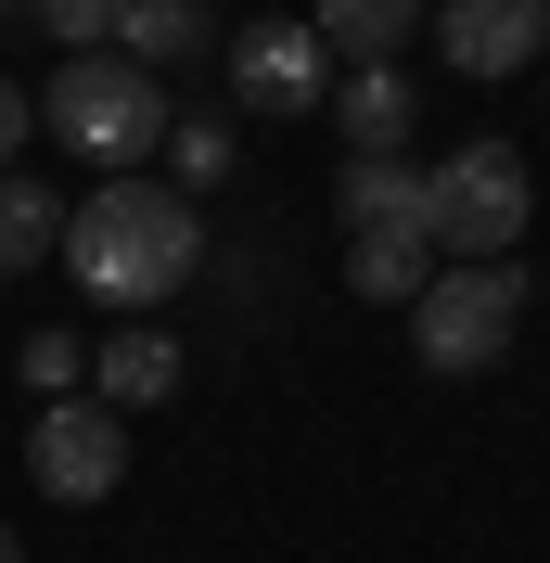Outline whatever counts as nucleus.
Segmentation results:
<instances>
[{"mask_svg":"<svg viewBox=\"0 0 550 563\" xmlns=\"http://www.w3.org/2000/svg\"><path fill=\"white\" fill-rule=\"evenodd\" d=\"M26 385L38 397H77V333H26Z\"/></svg>","mask_w":550,"mask_h":563,"instance_id":"17","label":"nucleus"},{"mask_svg":"<svg viewBox=\"0 0 550 563\" xmlns=\"http://www.w3.org/2000/svg\"><path fill=\"white\" fill-rule=\"evenodd\" d=\"M422 282H436V244H422V231H345V295H372V308H410Z\"/></svg>","mask_w":550,"mask_h":563,"instance_id":"13","label":"nucleus"},{"mask_svg":"<svg viewBox=\"0 0 550 563\" xmlns=\"http://www.w3.org/2000/svg\"><path fill=\"white\" fill-rule=\"evenodd\" d=\"M167 77L154 65H129V52H65V65H52V90H38V129L65 141L77 167H103V179H129V167H154V154H167Z\"/></svg>","mask_w":550,"mask_h":563,"instance_id":"2","label":"nucleus"},{"mask_svg":"<svg viewBox=\"0 0 550 563\" xmlns=\"http://www.w3.org/2000/svg\"><path fill=\"white\" fill-rule=\"evenodd\" d=\"M333 129H345V154H410L422 90L397 65H333Z\"/></svg>","mask_w":550,"mask_h":563,"instance_id":"8","label":"nucleus"},{"mask_svg":"<svg viewBox=\"0 0 550 563\" xmlns=\"http://www.w3.org/2000/svg\"><path fill=\"white\" fill-rule=\"evenodd\" d=\"M525 218H538V179L513 141H461L436 167V256H513Z\"/></svg>","mask_w":550,"mask_h":563,"instance_id":"4","label":"nucleus"},{"mask_svg":"<svg viewBox=\"0 0 550 563\" xmlns=\"http://www.w3.org/2000/svg\"><path fill=\"white\" fill-rule=\"evenodd\" d=\"M231 103L243 115H320L333 103V38L320 26H243L231 38Z\"/></svg>","mask_w":550,"mask_h":563,"instance_id":"6","label":"nucleus"},{"mask_svg":"<svg viewBox=\"0 0 550 563\" xmlns=\"http://www.w3.org/2000/svg\"><path fill=\"white\" fill-rule=\"evenodd\" d=\"M26 129H38V103H26V77H0V167L26 154Z\"/></svg>","mask_w":550,"mask_h":563,"instance_id":"18","label":"nucleus"},{"mask_svg":"<svg viewBox=\"0 0 550 563\" xmlns=\"http://www.w3.org/2000/svg\"><path fill=\"white\" fill-rule=\"evenodd\" d=\"M345 231H422L436 244V167H410V154H345Z\"/></svg>","mask_w":550,"mask_h":563,"instance_id":"9","label":"nucleus"},{"mask_svg":"<svg viewBox=\"0 0 550 563\" xmlns=\"http://www.w3.org/2000/svg\"><path fill=\"white\" fill-rule=\"evenodd\" d=\"M422 13H436V0H308V26L333 38V65H397Z\"/></svg>","mask_w":550,"mask_h":563,"instance_id":"11","label":"nucleus"},{"mask_svg":"<svg viewBox=\"0 0 550 563\" xmlns=\"http://www.w3.org/2000/svg\"><path fill=\"white\" fill-rule=\"evenodd\" d=\"M116 13H129V0H38V26L65 38V52H103V38H116Z\"/></svg>","mask_w":550,"mask_h":563,"instance_id":"16","label":"nucleus"},{"mask_svg":"<svg viewBox=\"0 0 550 563\" xmlns=\"http://www.w3.org/2000/svg\"><path fill=\"white\" fill-rule=\"evenodd\" d=\"M90 397H103V410H154V397H179V346L154 333V320H129V333L90 358Z\"/></svg>","mask_w":550,"mask_h":563,"instance_id":"12","label":"nucleus"},{"mask_svg":"<svg viewBox=\"0 0 550 563\" xmlns=\"http://www.w3.org/2000/svg\"><path fill=\"white\" fill-rule=\"evenodd\" d=\"M0 13H13V0H0Z\"/></svg>","mask_w":550,"mask_h":563,"instance_id":"20","label":"nucleus"},{"mask_svg":"<svg viewBox=\"0 0 550 563\" xmlns=\"http://www.w3.org/2000/svg\"><path fill=\"white\" fill-rule=\"evenodd\" d=\"M513 333H525V269L513 256H436V282L410 295V358L436 372V385L499 372Z\"/></svg>","mask_w":550,"mask_h":563,"instance_id":"3","label":"nucleus"},{"mask_svg":"<svg viewBox=\"0 0 550 563\" xmlns=\"http://www.w3.org/2000/svg\"><path fill=\"white\" fill-rule=\"evenodd\" d=\"M116 52H129V65H206L218 52V0H129V13H116Z\"/></svg>","mask_w":550,"mask_h":563,"instance_id":"10","label":"nucleus"},{"mask_svg":"<svg viewBox=\"0 0 550 563\" xmlns=\"http://www.w3.org/2000/svg\"><path fill=\"white\" fill-rule=\"evenodd\" d=\"M26 474H38V499H116L129 487V410H103V397H38V422H26Z\"/></svg>","mask_w":550,"mask_h":563,"instance_id":"5","label":"nucleus"},{"mask_svg":"<svg viewBox=\"0 0 550 563\" xmlns=\"http://www.w3.org/2000/svg\"><path fill=\"white\" fill-rule=\"evenodd\" d=\"M65 269L90 308L141 320L167 308V295H193L206 282V206L179 192V179H90V206H65Z\"/></svg>","mask_w":550,"mask_h":563,"instance_id":"1","label":"nucleus"},{"mask_svg":"<svg viewBox=\"0 0 550 563\" xmlns=\"http://www.w3.org/2000/svg\"><path fill=\"white\" fill-rule=\"evenodd\" d=\"M38 256H65V206L38 179H0V282H26Z\"/></svg>","mask_w":550,"mask_h":563,"instance_id":"14","label":"nucleus"},{"mask_svg":"<svg viewBox=\"0 0 550 563\" xmlns=\"http://www.w3.org/2000/svg\"><path fill=\"white\" fill-rule=\"evenodd\" d=\"M0 563H26V551H13V526H0Z\"/></svg>","mask_w":550,"mask_h":563,"instance_id":"19","label":"nucleus"},{"mask_svg":"<svg viewBox=\"0 0 550 563\" xmlns=\"http://www.w3.org/2000/svg\"><path fill=\"white\" fill-rule=\"evenodd\" d=\"M448 77H525L550 52V0H436Z\"/></svg>","mask_w":550,"mask_h":563,"instance_id":"7","label":"nucleus"},{"mask_svg":"<svg viewBox=\"0 0 550 563\" xmlns=\"http://www.w3.org/2000/svg\"><path fill=\"white\" fill-rule=\"evenodd\" d=\"M167 167H179V192L231 179V115H167Z\"/></svg>","mask_w":550,"mask_h":563,"instance_id":"15","label":"nucleus"}]
</instances>
